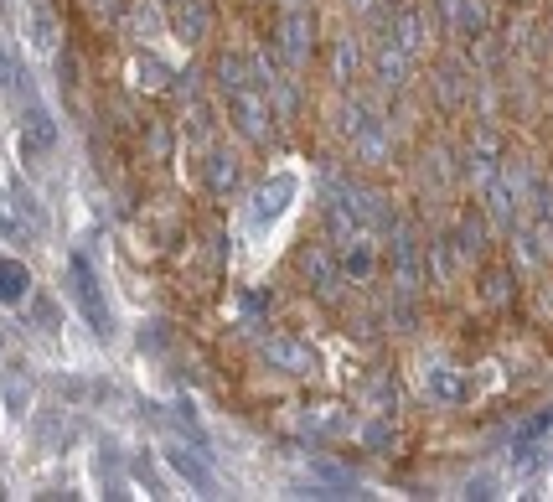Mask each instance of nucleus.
Listing matches in <instances>:
<instances>
[{"label": "nucleus", "mask_w": 553, "mask_h": 502, "mask_svg": "<svg viewBox=\"0 0 553 502\" xmlns=\"http://www.w3.org/2000/svg\"><path fill=\"white\" fill-rule=\"evenodd\" d=\"M68 275H73V301H78V311L88 316V327H94L99 337H109V332H114V316H109V301H104L94 270H88V259H73Z\"/></svg>", "instance_id": "1"}, {"label": "nucleus", "mask_w": 553, "mask_h": 502, "mask_svg": "<svg viewBox=\"0 0 553 502\" xmlns=\"http://www.w3.org/2000/svg\"><path fill=\"white\" fill-rule=\"evenodd\" d=\"M342 130L352 135V145H357L367 161H383V156H388V130L373 120V109H367V104H352V109L342 114Z\"/></svg>", "instance_id": "2"}, {"label": "nucleus", "mask_w": 553, "mask_h": 502, "mask_svg": "<svg viewBox=\"0 0 553 502\" xmlns=\"http://www.w3.org/2000/svg\"><path fill=\"white\" fill-rule=\"evenodd\" d=\"M228 109H233L238 130L249 135V140H269V104H264V88H233V94H228Z\"/></svg>", "instance_id": "3"}, {"label": "nucleus", "mask_w": 553, "mask_h": 502, "mask_svg": "<svg viewBox=\"0 0 553 502\" xmlns=\"http://www.w3.org/2000/svg\"><path fill=\"white\" fill-rule=\"evenodd\" d=\"M52 151H57V120H52L42 104H32V109H26V120H21V156L26 161H42Z\"/></svg>", "instance_id": "4"}, {"label": "nucleus", "mask_w": 553, "mask_h": 502, "mask_svg": "<svg viewBox=\"0 0 553 502\" xmlns=\"http://www.w3.org/2000/svg\"><path fill=\"white\" fill-rule=\"evenodd\" d=\"M285 197H295V176H269V182L254 192V202H249V223L254 228L274 223V218L285 213Z\"/></svg>", "instance_id": "5"}, {"label": "nucleus", "mask_w": 553, "mask_h": 502, "mask_svg": "<svg viewBox=\"0 0 553 502\" xmlns=\"http://www.w3.org/2000/svg\"><path fill=\"white\" fill-rule=\"evenodd\" d=\"M280 52H285L290 68L305 63V52H311V16H305V11H285V21H280Z\"/></svg>", "instance_id": "6"}, {"label": "nucleus", "mask_w": 553, "mask_h": 502, "mask_svg": "<svg viewBox=\"0 0 553 502\" xmlns=\"http://www.w3.org/2000/svg\"><path fill=\"white\" fill-rule=\"evenodd\" d=\"M264 358L274 363V368H285V373H311V347L305 342H295V337H274V342H264Z\"/></svg>", "instance_id": "7"}, {"label": "nucleus", "mask_w": 553, "mask_h": 502, "mask_svg": "<svg viewBox=\"0 0 553 502\" xmlns=\"http://www.w3.org/2000/svg\"><path fill=\"white\" fill-rule=\"evenodd\" d=\"M424 389H429V399H440V404H466L471 399V383L460 378L455 368H429L424 373Z\"/></svg>", "instance_id": "8"}, {"label": "nucleus", "mask_w": 553, "mask_h": 502, "mask_svg": "<svg viewBox=\"0 0 553 502\" xmlns=\"http://www.w3.org/2000/svg\"><path fill=\"white\" fill-rule=\"evenodd\" d=\"M388 42H393L398 52H404V57H414V52L424 47V11H414V6H404V11H398V21H393Z\"/></svg>", "instance_id": "9"}, {"label": "nucleus", "mask_w": 553, "mask_h": 502, "mask_svg": "<svg viewBox=\"0 0 553 502\" xmlns=\"http://www.w3.org/2000/svg\"><path fill=\"white\" fill-rule=\"evenodd\" d=\"M130 73H135V83L145 88V94H166V88L176 83V73L161 63V57H150V52H140V57H135Z\"/></svg>", "instance_id": "10"}, {"label": "nucleus", "mask_w": 553, "mask_h": 502, "mask_svg": "<svg viewBox=\"0 0 553 502\" xmlns=\"http://www.w3.org/2000/svg\"><path fill=\"white\" fill-rule=\"evenodd\" d=\"M26 295H32V275H26V264L0 259V301H6V306H21Z\"/></svg>", "instance_id": "11"}, {"label": "nucleus", "mask_w": 553, "mask_h": 502, "mask_svg": "<svg viewBox=\"0 0 553 502\" xmlns=\"http://www.w3.org/2000/svg\"><path fill=\"white\" fill-rule=\"evenodd\" d=\"M166 461H171V471H176V477H187L197 492H218V477H212V471H207L202 461H192L181 446H171V451H166Z\"/></svg>", "instance_id": "12"}, {"label": "nucleus", "mask_w": 553, "mask_h": 502, "mask_svg": "<svg viewBox=\"0 0 553 502\" xmlns=\"http://www.w3.org/2000/svg\"><path fill=\"white\" fill-rule=\"evenodd\" d=\"M171 21H176L181 42H202V37H207V11H202V0H181V6L171 11Z\"/></svg>", "instance_id": "13"}, {"label": "nucleus", "mask_w": 553, "mask_h": 502, "mask_svg": "<svg viewBox=\"0 0 553 502\" xmlns=\"http://www.w3.org/2000/svg\"><path fill=\"white\" fill-rule=\"evenodd\" d=\"M207 187H212V192H233V187H238V161H233L228 151H212V156H207Z\"/></svg>", "instance_id": "14"}, {"label": "nucleus", "mask_w": 553, "mask_h": 502, "mask_svg": "<svg viewBox=\"0 0 553 502\" xmlns=\"http://www.w3.org/2000/svg\"><path fill=\"white\" fill-rule=\"evenodd\" d=\"M32 42H37V52H57V26H52V16L42 6L32 11Z\"/></svg>", "instance_id": "15"}, {"label": "nucleus", "mask_w": 553, "mask_h": 502, "mask_svg": "<svg viewBox=\"0 0 553 502\" xmlns=\"http://www.w3.org/2000/svg\"><path fill=\"white\" fill-rule=\"evenodd\" d=\"M352 73H357V42L342 37L336 42V78H352Z\"/></svg>", "instance_id": "16"}, {"label": "nucleus", "mask_w": 553, "mask_h": 502, "mask_svg": "<svg viewBox=\"0 0 553 502\" xmlns=\"http://www.w3.org/2000/svg\"><path fill=\"white\" fill-rule=\"evenodd\" d=\"M305 270L316 275V285H321V290H331V285H336V270H331V259H326V254H305Z\"/></svg>", "instance_id": "17"}, {"label": "nucleus", "mask_w": 553, "mask_h": 502, "mask_svg": "<svg viewBox=\"0 0 553 502\" xmlns=\"http://www.w3.org/2000/svg\"><path fill=\"white\" fill-rule=\"evenodd\" d=\"M6 399H11L16 409H21L26 399H32V383H26V378H16V373H11V378H6Z\"/></svg>", "instance_id": "18"}, {"label": "nucleus", "mask_w": 553, "mask_h": 502, "mask_svg": "<svg viewBox=\"0 0 553 502\" xmlns=\"http://www.w3.org/2000/svg\"><path fill=\"white\" fill-rule=\"evenodd\" d=\"M11 78H21V73L11 68V57H6V47H0V94H6V88H11Z\"/></svg>", "instance_id": "19"}, {"label": "nucleus", "mask_w": 553, "mask_h": 502, "mask_svg": "<svg viewBox=\"0 0 553 502\" xmlns=\"http://www.w3.org/2000/svg\"><path fill=\"white\" fill-rule=\"evenodd\" d=\"M166 6H171V11H176V6H181V0H166Z\"/></svg>", "instance_id": "20"}, {"label": "nucleus", "mask_w": 553, "mask_h": 502, "mask_svg": "<svg viewBox=\"0 0 553 502\" xmlns=\"http://www.w3.org/2000/svg\"><path fill=\"white\" fill-rule=\"evenodd\" d=\"M352 6H367V0H352Z\"/></svg>", "instance_id": "21"}]
</instances>
